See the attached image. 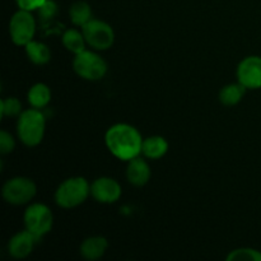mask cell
Here are the masks:
<instances>
[{
    "mask_svg": "<svg viewBox=\"0 0 261 261\" xmlns=\"http://www.w3.org/2000/svg\"><path fill=\"white\" fill-rule=\"evenodd\" d=\"M237 79L246 89L261 88V56H247L237 66Z\"/></svg>",
    "mask_w": 261,
    "mask_h": 261,
    "instance_id": "9c48e42d",
    "label": "cell"
},
{
    "mask_svg": "<svg viewBox=\"0 0 261 261\" xmlns=\"http://www.w3.org/2000/svg\"><path fill=\"white\" fill-rule=\"evenodd\" d=\"M28 103L33 109H43L51 101V91L45 83H36L30 88L27 93Z\"/></svg>",
    "mask_w": 261,
    "mask_h": 261,
    "instance_id": "2e32d148",
    "label": "cell"
},
{
    "mask_svg": "<svg viewBox=\"0 0 261 261\" xmlns=\"http://www.w3.org/2000/svg\"><path fill=\"white\" fill-rule=\"evenodd\" d=\"M24 47L28 60L35 65H45L51 60V51L46 43L32 40Z\"/></svg>",
    "mask_w": 261,
    "mask_h": 261,
    "instance_id": "9a60e30c",
    "label": "cell"
},
{
    "mask_svg": "<svg viewBox=\"0 0 261 261\" xmlns=\"http://www.w3.org/2000/svg\"><path fill=\"white\" fill-rule=\"evenodd\" d=\"M150 175L152 172H150L149 165L143 157L138 155V157L127 161L126 178L129 184L138 186V188L147 185L148 181L150 180Z\"/></svg>",
    "mask_w": 261,
    "mask_h": 261,
    "instance_id": "7c38bea8",
    "label": "cell"
},
{
    "mask_svg": "<svg viewBox=\"0 0 261 261\" xmlns=\"http://www.w3.org/2000/svg\"><path fill=\"white\" fill-rule=\"evenodd\" d=\"M15 140L12 137V134L5 130L0 132V153L2 154H9L14 150Z\"/></svg>",
    "mask_w": 261,
    "mask_h": 261,
    "instance_id": "603a6c76",
    "label": "cell"
},
{
    "mask_svg": "<svg viewBox=\"0 0 261 261\" xmlns=\"http://www.w3.org/2000/svg\"><path fill=\"white\" fill-rule=\"evenodd\" d=\"M109 247V241L102 236H92L84 240L81 245V255L83 259L94 261L102 257Z\"/></svg>",
    "mask_w": 261,
    "mask_h": 261,
    "instance_id": "4fadbf2b",
    "label": "cell"
},
{
    "mask_svg": "<svg viewBox=\"0 0 261 261\" xmlns=\"http://www.w3.org/2000/svg\"><path fill=\"white\" fill-rule=\"evenodd\" d=\"M22 103L15 97H7V98L2 99L0 103V112H2L3 117H13L19 116L22 114Z\"/></svg>",
    "mask_w": 261,
    "mask_h": 261,
    "instance_id": "44dd1931",
    "label": "cell"
},
{
    "mask_svg": "<svg viewBox=\"0 0 261 261\" xmlns=\"http://www.w3.org/2000/svg\"><path fill=\"white\" fill-rule=\"evenodd\" d=\"M121 193V186L112 177H98L91 184V195L98 203H116Z\"/></svg>",
    "mask_w": 261,
    "mask_h": 261,
    "instance_id": "30bf717a",
    "label": "cell"
},
{
    "mask_svg": "<svg viewBox=\"0 0 261 261\" xmlns=\"http://www.w3.org/2000/svg\"><path fill=\"white\" fill-rule=\"evenodd\" d=\"M82 32H83L87 43L94 50H109L115 42L114 28L105 20L92 18L87 24L82 27Z\"/></svg>",
    "mask_w": 261,
    "mask_h": 261,
    "instance_id": "8992f818",
    "label": "cell"
},
{
    "mask_svg": "<svg viewBox=\"0 0 261 261\" xmlns=\"http://www.w3.org/2000/svg\"><path fill=\"white\" fill-rule=\"evenodd\" d=\"M61 42H63L64 47L68 51L73 53L74 55L82 53L86 50V38H84L83 32L75 30V28H70L64 32L63 37H61Z\"/></svg>",
    "mask_w": 261,
    "mask_h": 261,
    "instance_id": "e0dca14e",
    "label": "cell"
},
{
    "mask_svg": "<svg viewBox=\"0 0 261 261\" xmlns=\"http://www.w3.org/2000/svg\"><path fill=\"white\" fill-rule=\"evenodd\" d=\"M91 195V184L84 177H70L59 185L55 191V201L64 209L81 205Z\"/></svg>",
    "mask_w": 261,
    "mask_h": 261,
    "instance_id": "3957f363",
    "label": "cell"
},
{
    "mask_svg": "<svg viewBox=\"0 0 261 261\" xmlns=\"http://www.w3.org/2000/svg\"><path fill=\"white\" fill-rule=\"evenodd\" d=\"M227 261H261V252L251 247H241L228 254Z\"/></svg>",
    "mask_w": 261,
    "mask_h": 261,
    "instance_id": "ffe728a7",
    "label": "cell"
},
{
    "mask_svg": "<svg viewBox=\"0 0 261 261\" xmlns=\"http://www.w3.org/2000/svg\"><path fill=\"white\" fill-rule=\"evenodd\" d=\"M37 193L36 184L31 178L13 177L8 180L3 186V198L12 205H24L30 203Z\"/></svg>",
    "mask_w": 261,
    "mask_h": 261,
    "instance_id": "52a82bcc",
    "label": "cell"
},
{
    "mask_svg": "<svg viewBox=\"0 0 261 261\" xmlns=\"http://www.w3.org/2000/svg\"><path fill=\"white\" fill-rule=\"evenodd\" d=\"M38 240H40L38 237H36L27 229L19 231L8 242V252L14 259H24L33 251Z\"/></svg>",
    "mask_w": 261,
    "mask_h": 261,
    "instance_id": "8fae6325",
    "label": "cell"
},
{
    "mask_svg": "<svg viewBox=\"0 0 261 261\" xmlns=\"http://www.w3.org/2000/svg\"><path fill=\"white\" fill-rule=\"evenodd\" d=\"M36 33L35 17L28 10L19 9L13 14L9 22V35L13 43L25 46L33 40Z\"/></svg>",
    "mask_w": 261,
    "mask_h": 261,
    "instance_id": "ba28073f",
    "label": "cell"
},
{
    "mask_svg": "<svg viewBox=\"0 0 261 261\" xmlns=\"http://www.w3.org/2000/svg\"><path fill=\"white\" fill-rule=\"evenodd\" d=\"M24 227L27 231L35 234L38 239H42L51 231L54 224L53 212L47 205L41 203L31 204L23 216Z\"/></svg>",
    "mask_w": 261,
    "mask_h": 261,
    "instance_id": "5b68a950",
    "label": "cell"
},
{
    "mask_svg": "<svg viewBox=\"0 0 261 261\" xmlns=\"http://www.w3.org/2000/svg\"><path fill=\"white\" fill-rule=\"evenodd\" d=\"M143 140L137 127L124 122L110 126L105 134L107 149L121 161H130L142 154Z\"/></svg>",
    "mask_w": 261,
    "mask_h": 261,
    "instance_id": "6da1fadb",
    "label": "cell"
},
{
    "mask_svg": "<svg viewBox=\"0 0 261 261\" xmlns=\"http://www.w3.org/2000/svg\"><path fill=\"white\" fill-rule=\"evenodd\" d=\"M245 92H246V88L240 82L227 84L219 91V101L224 106H234L241 101Z\"/></svg>",
    "mask_w": 261,
    "mask_h": 261,
    "instance_id": "ac0fdd59",
    "label": "cell"
},
{
    "mask_svg": "<svg viewBox=\"0 0 261 261\" xmlns=\"http://www.w3.org/2000/svg\"><path fill=\"white\" fill-rule=\"evenodd\" d=\"M38 15H40V19L42 22H48V20L54 19L56 17L59 12L58 4H56L54 0H46L42 5L37 9Z\"/></svg>",
    "mask_w": 261,
    "mask_h": 261,
    "instance_id": "7402d4cb",
    "label": "cell"
},
{
    "mask_svg": "<svg viewBox=\"0 0 261 261\" xmlns=\"http://www.w3.org/2000/svg\"><path fill=\"white\" fill-rule=\"evenodd\" d=\"M168 152V142L161 135H153L143 140L142 154L149 160H160Z\"/></svg>",
    "mask_w": 261,
    "mask_h": 261,
    "instance_id": "5bb4252c",
    "label": "cell"
},
{
    "mask_svg": "<svg viewBox=\"0 0 261 261\" xmlns=\"http://www.w3.org/2000/svg\"><path fill=\"white\" fill-rule=\"evenodd\" d=\"M69 18H70L71 23L78 27H83L84 24L92 19V9L91 5L87 2H75L71 4L70 9H69Z\"/></svg>",
    "mask_w": 261,
    "mask_h": 261,
    "instance_id": "d6986e66",
    "label": "cell"
},
{
    "mask_svg": "<svg viewBox=\"0 0 261 261\" xmlns=\"http://www.w3.org/2000/svg\"><path fill=\"white\" fill-rule=\"evenodd\" d=\"M46 129V117L38 109L22 111L18 117L17 133L20 142L27 147H36L43 139Z\"/></svg>",
    "mask_w": 261,
    "mask_h": 261,
    "instance_id": "7a4b0ae2",
    "label": "cell"
},
{
    "mask_svg": "<svg viewBox=\"0 0 261 261\" xmlns=\"http://www.w3.org/2000/svg\"><path fill=\"white\" fill-rule=\"evenodd\" d=\"M45 2L46 0H15L17 5L19 7V9L28 10V12L37 10Z\"/></svg>",
    "mask_w": 261,
    "mask_h": 261,
    "instance_id": "cb8c5ba5",
    "label": "cell"
},
{
    "mask_svg": "<svg viewBox=\"0 0 261 261\" xmlns=\"http://www.w3.org/2000/svg\"><path fill=\"white\" fill-rule=\"evenodd\" d=\"M73 69L81 78L86 81H101L107 73L106 60L93 51L84 50L76 54L73 60Z\"/></svg>",
    "mask_w": 261,
    "mask_h": 261,
    "instance_id": "277c9868",
    "label": "cell"
}]
</instances>
